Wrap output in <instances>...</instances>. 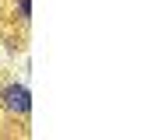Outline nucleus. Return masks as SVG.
Returning <instances> with one entry per match:
<instances>
[{"instance_id":"obj_1","label":"nucleus","mask_w":151,"mask_h":140,"mask_svg":"<svg viewBox=\"0 0 151 140\" xmlns=\"http://www.w3.org/2000/svg\"><path fill=\"white\" fill-rule=\"evenodd\" d=\"M0 102H4V109L11 116H28L32 112V91H28V84L11 81V84L0 88Z\"/></svg>"},{"instance_id":"obj_2","label":"nucleus","mask_w":151,"mask_h":140,"mask_svg":"<svg viewBox=\"0 0 151 140\" xmlns=\"http://www.w3.org/2000/svg\"><path fill=\"white\" fill-rule=\"evenodd\" d=\"M18 18H21V21L32 18V0H18Z\"/></svg>"}]
</instances>
